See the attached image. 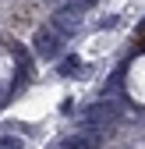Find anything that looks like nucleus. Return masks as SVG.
<instances>
[{
  "label": "nucleus",
  "instance_id": "nucleus-1",
  "mask_svg": "<svg viewBox=\"0 0 145 149\" xmlns=\"http://www.w3.org/2000/svg\"><path fill=\"white\" fill-rule=\"evenodd\" d=\"M35 43H39V53H43V57H57V50H60V43H57L53 32H39Z\"/></svg>",
  "mask_w": 145,
  "mask_h": 149
},
{
  "label": "nucleus",
  "instance_id": "nucleus-2",
  "mask_svg": "<svg viewBox=\"0 0 145 149\" xmlns=\"http://www.w3.org/2000/svg\"><path fill=\"white\" fill-rule=\"evenodd\" d=\"M0 149H21V146H18L14 139H4V142H0Z\"/></svg>",
  "mask_w": 145,
  "mask_h": 149
}]
</instances>
